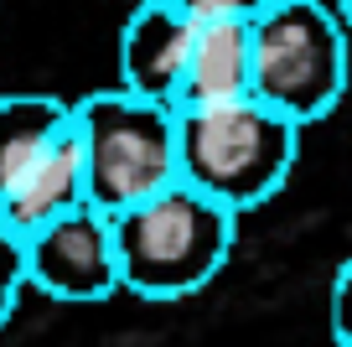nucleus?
<instances>
[{
  "mask_svg": "<svg viewBox=\"0 0 352 347\" xmlns=\"http://www.w3.org/2000/svg\"><path fill=\"white\" fill-rule=\"evenodd\" d=\"M109 239L120 291L140 301H187L228 264L239 244V213L176 176L161 192L109 213Z\"/></svg>",
  "mask_w": 352,
  "mask_h": 347,
  "instance_id": "obj_1",
  "label": "nucleus"
},
{
  "mask_svg": "<svg viewBox=\"0 0 352 347\" xmlns=\"http://www.w3.org/2000/svg\"><path fill=\"white\" fill-rule=\"evenodd\" d=\"M300 156V125L259 98L212 109H176V176L228 213H254L290 182Z\"/></svg>",
  "mask_w": 352,
  "mask_h": 347,
  "instance_id": "obj_2",
  "label": "nucleus"
},
{
  "mask_svg": "<svg viewBox=\"0 0 352 347\" xmlns=\"http://www.w3.org/2000/svg\"><path fill=\"white\" fill-rule=\"evenodd\" d=\"M347 88V26L321 0H270L249 16V94L296 125H316Z\"/></svg>",
  "mask_w": 352,
  "mask_h": 347,
  "instance_id": "obj_3",
  "label": "nucleus"
},
{
  "mask_svg": "<svg viewBox=\"0 0 352 347\" xmlns=\"http://www.w3.org/2000/svg\"><path fill=\"white\" fill-rule=\"evenodd\" d=\"M73 135L83 151V187L88 202L99 213H120V207L140 202V197L161 192L176 182V109L161 98H140L130 88H104L78 104Z\"/></svg>",
  "mask_w": 352,
  "mask_h": 347,
  "instance_id": "obj_4",
  "label": "nucleus"
},
{
  "mask_svg": "<svg viewBox=\"0 0 352 347\" xmlns=\"http://www.w3.org/2000/svg\"><path fill=\"white\" fill-rule=\"evenodd\" d=\"M21 270H26V291H42L47 301H67V306L109 301L120 291L109 213H99L94 202H78L67 213L47 218L42 228L21 233Z\"/></svg>",
  "mask_w": 352,
  "mask_h": 347,
  "instance_id": "obj_5",
  "label": "nucleus"
},
{
  "mask_svg": "<svg viewBox=\"0 0 352 347\" xmlns=\"http://www.w3.org/2000/svg\"><path fill=\"white\" fill-rule=\"evenodd\" d=\"M187 47H192L187 16L171 11L166 0H140L120 32V88L171 104L182 63H187Z\"/></svg>",
  "mask_w": 352,
  "mask_h": 347,
  "instance_id": "obj_6",
  "label": "nucleus"
},
{
  "mask_svg": "<svg viewBox=\"0 0 352 347\" xmlns=\"http://www.w3.org/2000/svg\"><path fill=\"white\" fill-rule=\"evenodd\" d=\"M78 202H88V187H83V151L73 135V114H67V125L36 151V161L0 192V218L16 233H32L47 218L67 213Z\"/></svg>",
  "mask_w": 352,
  "mask_h": 347,
  "instance_id": "obj_7",
  "label": "nucleus"
},
{
  "mask_svg": "<svg viewBox=\"0 0 352 347\" xmlns=\"http://www.w3.org/2000/svg\"><path fill=\"white\" fill-rule=\"evenodd\" d=\"M249 98V21H197L171 109H212Z\"/></svg>",
  "mask_w": 352,
  "mask_h": 347,
  "instance_id": "obj_8",
  "label": "nucleus"
},
{
  "mask_svg": "<svg viewBox=\"0 0 352 347\" xmlns=\"http://www.w3.org/2000/svg\"><path fill=\"white\" fill-rule=\"evenodd\" d=\"M67 125V104L52 94H0V192L36 161L47 140Z\"/></svg>",
  "mask_w": 352,
  "mask_h": 347,
  "instance_id": "obj_9",
  "label": "nucleus"
},
{
  "mask_svg": "<svg viewBox=\"0 0 352 347\" xmlns=\"http://www.w3.org/2000/svg\"><path fill=\"white\" fill-rule=\"evenodd\" d=\"M26 291V270H21V233L0 218V326L11 322L16 301Z\"/></svg>",
  "mask_w": 352,
  "mask_h": 347,
  "instance_id": "obj_10",
  "label": "nucleus"
},
{
  "mask_svg": "<svg viewBox=\"0 0 352 347\" xmlns=\"http://www.w3.org/2000/svg\"><path fill=\"white\" fill-rule=\"evenodd\" d=\"M171 11H182L192 26L197 21H249V16H259L270 0H166Z\"/></svg>",
  "mask_w": 352,
  "mask_h": 347,
  "instance_id": "obj_11",
  "label": "nucleus"
},
{
  "mask_svg": "<svg viewBox=\"0 0 352 347\" xmlns=\"http://www.w3.org/2000/svg\"><path fill=\"white\" fill-rule=\"evenodd\" d=\"M347 306H352V260H342L337 275H331V342H337V347H352Z\"/></svg>",
  "mask_w": 352,
  "mask_h": 347,
  "instance_id": "obj_12",
  "label": "nucleus"
}]
</instances>
